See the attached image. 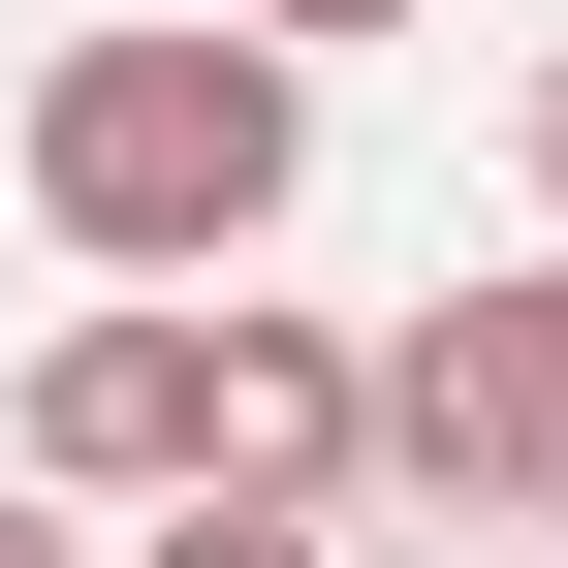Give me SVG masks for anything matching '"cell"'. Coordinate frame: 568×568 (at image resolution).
<instances>
[{"label":"cell","instance_id":"cell-1","mask_svg":"<svg viewBox=\"0 0 568 568\" xmlns=\"http://www.w3.org/2000/svg\"><path fill=\"white\" fill-rule=\"evenodd\" d=\"M284 190H316V63L253 0H159V32H63L32 63V222L95 284H222Z\"/></svg>","mask_w":568,"mask_h":568},{"label":"cell","instance_id":"cell-2","mask_svg":"<svg viewBox=\"0 0 568 568\" xmlns=\"http://www.w3.org/2000/svg\"><path fill=\"white\" fill-rule=\"evenodd\" d=\"M379 506H443V537H537L568 506V253L537 284H443V316L379 347Z\"/></svg>","mask_w":568,"mask_h":568},{"label":"cell","instance_id":"cell-3","mask_svg":"<svg viewBox=\"0 0 568 568\" xmlns=\"http://www.w3.org/2000/svg\"><path fill=\"white\" fill-rule=\"evenodd\" d=\"M32 474L63 506H190L222 474V316H63L32 347Z\"/></svg>","mask_w":568,"mask_h":568},{"label":"cell","instance_id":"cell-4","mask_svg":"<svg viewBox=\"0 0 568 568\" xmlns=\"http://www.w3.org/2000/svg\"><path fill=\"white\" fill-rule=\"evenodd\" d=\"M222 474L253 506H347V474H379V347H316V316L222 284Z\"/></svg>","mask_w":568,"mask_h":568},{"label":"cell","instance_id":"cell-5","mask_svg":"<svg viewBox=\"0 0 568 568\" xmlns=\"http://www.w3.org/2000/svg\"><path fill=\"white\" fill-rule=\"evenodd\" d=\"M126 568H316V506H253V474H190V506L126 537Z\"/></svg>","mask_w":568,"mask_h":568},{"label":"cell","instance_id":"cell-6","mask_svg":"<svg viewBox=\"0 0 568 568\" xmlns=\"http://www.w3.org/2000/svg\"><path fill=\"white\" fill-rule=\"evenodd\" d=\"M253 32H284V63H316V32H410V0H253Z\"/></svg>","mask_w":568,"mask_h":568},{"label":"cell","instance_id":"cell-7","mask_svg":"<svg viewBox=\"0 0 568 568\" xmlns=\"http://www.w3.org/2000/svg\"><path fill=\"white\" fill-rule=\"evenodd\" d=\"M537 222H568V63H537Z\"/></svg>","mask_w":568,"mask_h":568},{"label":"cell","instance_id":"cell-8","mask_svg":"<svg viewBox=\"0 0 568 568\" xmlns=\"http://www.w3.org/2000/svg\"><path fill=\"white\" fill-rule=\"evenodd\" d=\"M0 568H63V537H32V506H0Z\"/></svg>","mask_w":568,"mask_h":568}]
</instances>
